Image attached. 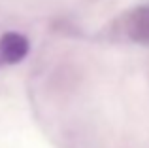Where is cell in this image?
<instances>
[{
  "label": "cell",
  "mask_w": 149,
  "mask_h": 148,
  "mask_svg": "<svg viewBox=\"0 0 149 148\" xmlns=\"http://www.w3.org/2000/svg\"><path fill=\"white\" fill-rule=\"evenodd\" d=\"M0 65H2V59H0Z\"/></svg>",
  "instance_id": "obj_3"
},
{
  "label": "cell",
  "mask_w": 149,
  "mask_h": 148,
  "mask_svg": "<svg viewBox=\"0 0 149 148\" xmlns=\"http://www.w3.org/2000/svg\"><path fill=\"white\" fill-rule=\"evenodd\" d=\"M29 38L21 32H6L0 36V59L4 65L21 63L29 55Z\"/></svg>",
  "instance_id": "obj_2"
},
{
  "label": "cell",
  "mask_w": 149,
  "mask_h": 148,
  "mask_svg": "<svg viewBox=\"0 0 149 148\" xmlns=\"http://www.w3.org/2000/svg\"><path fill=\"white\" fill-rule=\"evenodd\" d=\"M123 30L132 42L149 44V6H140L128 11L123 19Z\"/></svg>",
  "instance_id": "obj_1"
}]
</instances>
